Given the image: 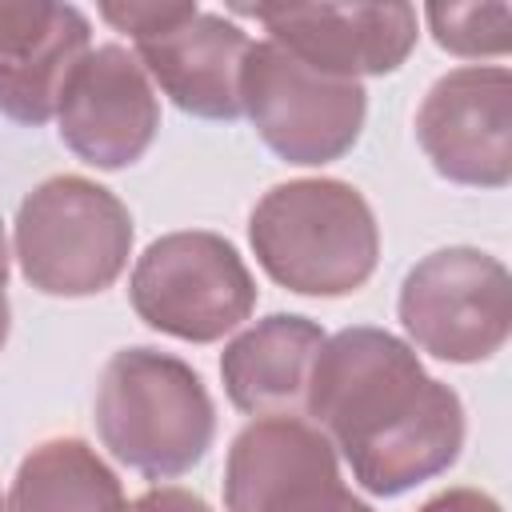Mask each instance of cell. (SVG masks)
Here are the masks:
<instances>
[{
    "instance_id": "cell-1",
    "label": "cell",
    "mask_w": 512,
    "mask_h": 512,
    "mask_svg": "<svg viewBox=\"0 0 512 512\" xmlns=\"http://www.w3.org/2000/svg\"><path fill=\"white\" fill-rule=\"evenodd\" d=\"M304 412L372 496H400L448 472L464 448L460 396L384 328L360 324L320 344Z\"/></svg>"
},
{
    "instance_id": "cell-2",
    "label": "cell",
    "mask_w": 512,
    "mask_h": 512,
    "mask_svg": "<svg viewBox=\"0 0 512 512\" xmlns=\"http://www.w3.org/2000/svg\"><path fill=\"white\" fill-rule=\"evenodd\" d=\"M260 268L300 296H348L380 260V228L368 200L344 180H288L260 196L248 216Z\"/></svg>"
},
{
    "instance_id": "cell-3",
    "label": "cell",
    "mask_w": 512,
    "mask_h": 512,
    "mask_svg": "<svg viewBox=\"0 0 512 512\" xmlns=\"http://www.w3.org/2000/svg\"><path fill=\"white\" fill-rule=\"evenodd\" d=\"M96 432L104 448L148 480L196 468L216 440L212 396L180 356L120 348L96 388Z\"/></svg>"
},
{
    "instance_id": "cell-4",
    "label": "cell",
    "mask_w": 512,
    "mask_h": 512,
    "mask_svg": "<svg viewBox=\"0 0 512 512\" xmlns=\"http://www.w3.org/2000/svg\"><path fill=\"white\" fill-rule=\"evenodd\" d=\"M132 252V216L116 192L88 176L36 184L16 212V260L48 296H96L112 288Z\"/></svg>"
},
{
    "instance_id": "cell-5",
    "label": "cell",
    "mask_w": 512,
    "mask_h": 512,
    "mask_svg": "<svg viewBox=\"0 0 512 512\" xmlns=\"http://www.w3.org/2000/svg\"><path fill=\"white\" fill-rule=\"evenodd\" d=\"M136 316L176 340L212 344L256 308V280L216 232H168L144 248L128 284Z\"/></svg>"
},
{
    "instance_id": "cell-6",
    "label": "cell",
    "mask_w": 512,
    "mask_h": 512,
    "mask_svg": "<svg viewBox=\"0 0 512 512\" xmlns=\"http://www.w3.org/2000/svg\"><path fill=\"white\" fill-rule=\"evenodd\" d=\"M240 108L260 140L288 164H332L364 128L368 92L308 68L272 40H256L240 68Z\"/></svg>"
},
{
    "instance_id": "cell-7",
    "label": "cell",
    "mask_w": 512,
    "mask_h": 512,
    "mask_svg": "<svg viewBox=\"0 0 512 512\" xmlns=\"http://www.w3.org/2000/svg\"><path fill=\"white\" fill-rule=\"evenodd\" d=\"M396 308L420 352L476 364L496 356L512 332V276L480 248H440L404 276Z\"/></svg>"
},
{
    "instance_id": "cell-8",
    "label": "cell",
    "mask_w": 512,
    "mask_h": 512,
    "mask_svg": "<svg viewBox=\"0 0 512 512\" xmlns=\"http://www.w3.org/2000/svg\"><path fill=\"white\" fill-rule=\"evenodd\" d=\"M228 512H372L340 476L332 440L300 416H260L228 448Z\"/></svg>"
},
{
    "instance_id": "cell-9",
    "label": "cell",
    "mask_w": 512,
    "mask_h": 512,
    "mask_svg": "<svg viewBox=\"0 0 512 512\" xmlns=\"http://www.w3.org/2000/svg\"><path fill=\"white\" fill-rule=\"evenodd\" d=\"M416 140L444 180L504 188L512 180V72L472 64L440 76L416 112Z\"/></svg>"
},
{
    "instance_id": "cell-10",
    "label": "cell",
    "mask_w": 512,
    "mask_h": 512,
    "mask_svg": "<svg viewBox=\"0 0 512 512\" xmlns=\"http://www.w3.org/2000/svg\"><path fill=\"white\" fill-rule=\"evenodd\" d=\"M268 40L308 68L340 80L388 76L416 48V8L388 4H248Z\"/></svg>"
},
{
    "instance_id": "cell-11",
    "label": "cell",
    "mask_w": 512,
    "mask_h": 512,
    "mask_svg": "<svg viewBox=\"0 0 512 512\" xmlns=\"http://www.w3.org/2000/svg\"><path fill=\"white\" fill-rule=\"evenodd\" d=\"M56 124L60 140L84 164L112 172L148 152L160 128V100L128 48L100 44L88 48L72 68L56 104Z\"/></svg>"
},
{
    "instance_id": "cell-12",
    "label": "cell",
    "mask_w": 512,
    "mask_h": 512,
    "mask_svg": "<svg viewBox=\"0 0 512 512\" xmlns=\"http://www.w3.org/2000/svg\"><path fill=\"white\" fill-rule=\"evenodd\" d=\"M132 44L140 68L180 112L200 120H236L244 112L240 68L252 40L240 24L184 4L176 20H168L160 32L136 36Z\"/></svg>"
},
{
    "instance_id": "cell-13",
    "label": "cell",
    "mask_w": 512,
    "mask_h": 512,
    "mask_svg": "<svg viewBox=\"0 0 512 512\" xmlns=\"http://www.w3.org/2000/svg\"><path fill=\"white\" fill-rule=\"evenodd\" d=\"M324 328L296 312H276L240 332L220 356V380L228 400L248 416H300L312 360L324 344Z\"/></svg>"
},
{
    "instance_id": "cell-14",
    "label": "cell",
    "mask_w": 512,
    "mask_h": 512,
    "mask_svg": "<svg viewBox=\"0 0 512 512\" xmlns=\"http://www.w3.org/2000/svg\"><path fill=\"white\" fill-rule=\"evenodd\" d=\"M8 512H128V500L96 448L80 436H56L20 460Z\"/></svg>"
},
{
    "instance_id": "cell-15",
    "label": "cell",
    "mask_w": 512,
    "mask_h": 512,
    "mask_svg": "<svg viewBox=\"0 0 512 512\" xmlns=\"http://www.w3.org/2000/svg\"><path fill=\"white\" fill-rule=\"evenodd\" d=\"M88 40H92L88 16L76 4H56L52 28L40 40V48L12 76L0 80V112L28 128L48 124L56 116V104H60V92L72 68L88 52Z\"/></svg>"
},
{
    "instance_id": "cell-16",
    "label": "cell",
    "mask_w": 512,
    "mask_h": 512,
    "mask_svg": "<svg viewBox=\"0 0 512 512\" xmlns=\"http://www.w3.org/2000/svg\"><path fill=\"white\" fill-rule=\"evenodd\" d=\"M432 40L452 56H504L512 36L508 4H428L424 8Z\"/></svg>"
},
{
    "instance_id": "cell-17",
    "label": "cell",
    "mask_w": 512,
    "mask_h": 512,
    "mask_svg": "<svg viewBox=\"0 0 512 512\" xmlns=\"http://www.w3.org/2000/svg\"><path fill=\"white\" fill-rule=\"evenodd\" d=\"M56 16L52 0H0V80L12 76L48 36Z\"/></svg>"
},
{
    "instance_id": "cell-18",
    "label": "cell",
    "mask_w": 512,
    "mask_h": 512,
    "mask_svg": "<svg viewBox=\"0 0 512 512\" xmlns=\"http://www.w3.org/2000/svg\"><path fill=\"white\" fill-rule=\"evenodd\" d=\"M128 512H212V508L188 488H152L140 500H132Z\"/></svg>"
},
{
    "instance_id": "cell-19",
    "label": "cell",
    "mask_w": 512,
    "mask_h": 512,
    "mask_svg": "<svg viewBox=\"0 0 512 512\" xmlns=\"http://www.w3.org/2000/svg\"><path fill=\"white\" fill-rule=\"evenodd\" d=\"M416 512H504L488 492H476V488H448L432 500H424Z\"/></svg>"
},
{
    "instance_id": "cell-20",
    "label": "cell",
    "mask_w": 512,
    "mask_h": 512,
    "mask_svg": "<svg viewBox=\"0 0 512 512\" xmlns=\"http://www.w3.org/2000/svg\"><path fill=\"white\" fill-rule=\"evenodd\" d=\"M8 324H12V312H8V296H4V288H0V348H4V340H8Z\"/></svg>"
},
{
    "instance_id": "cell-21",
    "label": "cell",
    "mask_w": 512,
    "mask_h": 512,
    "mask_svg": "<svg viewBox=\"0 0 512 512\" xmlns=\"http://www.w3.org/2000/svg\"><path fill=\"white\" fill-rule=\"evenodd\" d=\"M8 280V244H4V224H0V288Z\"/></svg>"
},
{
    "instance_id": "cell-22",
    "label": "cell",
    "mask_w": 512,
    "mask_h": 512,
    "mask_svg": "<svg viewBox=\"0 0 512 512\" xmlns=\"http://www.w3.org/2000/svg\"><path fill=\"white\" fill-rule=\"evenodd\" d=\"M0 512H8V500H4V496H0Z\"/></svg>"
}]
</instances>
